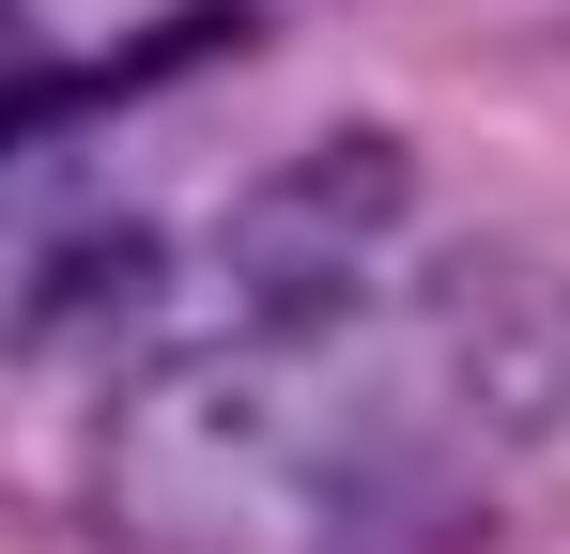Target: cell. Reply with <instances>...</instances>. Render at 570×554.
<instances>
[{
  "label": "cell",
  "mask_w": 570,
  "mask_h": 554,
  "mask_svg": "<svg viewBox=\"0 0 570 554\" xmlns=\"http://www.w3.org/2000/svg\"><path fill=\"white\" fill-rule=\"evenodd\" d=\"M416 231V170L385 139H324L216 216V324H355Z\"/></svg>",
  "instance_id": "2"
},
{
  "label": "cell",
  "mask_w": 570,
  "mask_h": 554,
  "mask_svg": "<svg viewBox=\"0 0 570 554\" xmlns=\"http://www.w3.org/2000/svg\"><path fill=\"white\" fill-rule=\"evenodd\" d=\"M139 554H448L463 462L355 324H200L108 400L94 462Z\"/></svg>",
  "instance_id": "1"
}]
</instances>
